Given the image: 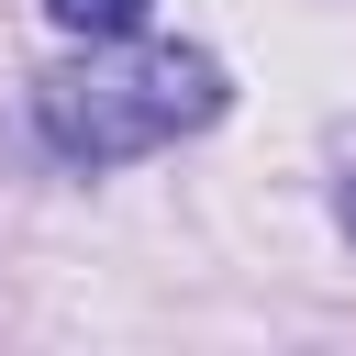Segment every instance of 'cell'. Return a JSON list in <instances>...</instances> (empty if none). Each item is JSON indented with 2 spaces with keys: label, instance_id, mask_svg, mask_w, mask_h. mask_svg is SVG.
<instances>
[{
  "label": "cell",
  "instance_id": "6da1fadb",
  "mask_svg": "<svg viewBox=\"0 0 356 356\" xmlns=\"http://www.w3.org/2000/svg\"><path fill=\"white\" fill-rule=\"evenodd\" d=\"M33 111H44V145L78 156V167H122V156H156L178 134H200L222 111V67L200 44H134V33H100V56L33 78Z\"/></svg>",
  "mask_w": 356,
  "mask_h": 356
},
{
  "label": "cell",
  "instance_id": "7a4b0ae2",
  "mask_svg": "<svg viewBox=\"0 0 356 356\" xmlns=\"http://www.w3.org/2000/svg\"><path fill=\"white\" fill-rule=\"evenodd\" d=\"M44 11H56V33H89V44H100V33H134V22H145V0H44Z\"/></svg>",
  "mask_w": 356,
  "mask_h": 356
},
{
  "label": "cell",
  "instance_id": "3957f363",
  "mask_svg": "<svg viewBox=\"0 0 356 356\" xmlns=\"http://www.w3.org/2000/svg\"><path fill=\"white\" fill-rule=\"evenodd\" d=\"M345 234H356V189H345Z\"/></svg>",
  "mask_w": 356,
  "mask_h": 356
}]
</instances>
